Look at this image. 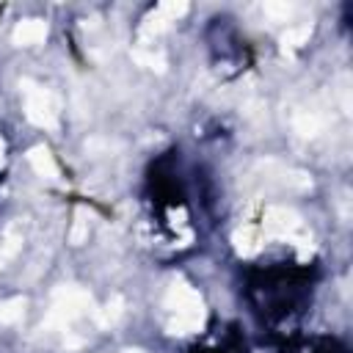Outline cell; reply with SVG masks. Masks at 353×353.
I'll list each match as a JSON object with an SVG mask.
<instances>
[{
  "instance_id": "6da1fadb",
  "label": "cell",
  "mask_w": 353,
  "mask_h": 353,
  "mask_svg": "<svg viewBox=\"0 0 353 353\" xmlns=\"http://www.w3.org/2000/svg\"><path fill=\"white\" fill-rule=\"evenodd\" d=\"M165 309L171 312V320H168V334H193L204 325V303H201V295L185 284V281H174L165 292Z\"/></svg>"
},
{
  "instance_id": "7a4b0ae2",
  "label": "cell",
  "mask_w": 353,
  "mask_h": 353,
  "mask_svg": "<svg viewBox=\"0 0 353 353\" xmlns=\"http://www.w3.org/2000/svg\"><path fill=\"white\" fill-rule=\"evenodd\" d=\"M85 312H91V314L97 312L91 295L77 284H61L52 292V306H50V314H47L44 325L47 328H66L69 323H74Z\"/></svg>"
},
{
  "instance_id": "3957f363",
  "label": "cell",
  "mask_w": 353,
  "mask_h": 353,
  "mask_svg": "<svg viewBox=\"0 0 353 353\" xmlns=\"http://www.w3.org/2000/svg\"><path fill=\"white\" fill-rule=\"evenodd\" d=\"M19 88L25 94V116H28V121L41 127V130H58V99L47 88H41V85H36L30 80H22Z\"/></svg>"
},
{
  "instance_id": "277c9868",
  "label": "cell",
  "mask_w": 353,
  "mask_h": 353,
  "mask_svg": "<svg viewBox=\"0 0 353 353\" xmlns=\"http://www.w3.org/2000/svg\"><path fill=\"white\" fill-rule=\"evenodd\" d=\"M185 14H188V3H185V0H165V3H160V6L143 19L141 36H143V39L160 36V33H165L179 17H185Z\"/></svg>"
},
{
  "instance_id": "5b68a950",
  "label": "cell",
  "mask_w": 353,
  "mask_h": 353,
  "mask_svg": "<svg viewBox=\"0 0 353 353\" xmlns=\"http://www.w3.org/2000/svg\"><path fill=\"white\" fill-rule=\"evenodd\" d=\"M265 237H279V240H295L301 232V215L290 207H268L265 221H262Z\"/></svg>"
},
{
  "instance_id": "8992f818",
  "label": "cell",
  "mask_w": 353,
  "mask_h": 353,
  "mask_svg": "<svg viewBox=\"0 0 353 353\" xmlns=\"http://www.w3.org/2000/svg\"><path fill=\"white\" fill-rule=\"evenodd\" d=\"M44 39H47V22L44 19H22L11 33V41L17 47H33V44H41Z\"/></svg>"
},
{
  "instance_id": "52a82bcc",
  "label": "cell",
  "mask_w": 353,
  "mask_h": 353,
  "mask_svg": "<svg viewBox=\"0 0 353 353\" xmlns=\"http://www.w3.org/2000/svg\"><path fill=\"white\" fill-rule=\"evenodd\" d=\"M28 163L33 165V171H36L39 176H47V179H58V176H61L58 163H55V157L50 154L47 146H33V149L28 152Z\"/></svg>"
},
{
  "instance_id": "ba28073f",
  "label": "cell",
  "mask_w": 353,
  "mask_h": 353,
  "mask_svg": "<svg viewBox=\"0 0 353 353\" xmlns=\"http://www.w3.org/2000/svg\"><path fill=\"white\" fill-rule=\"evenodd\" d=\"M25 306H28V298H25V295H14V298L0 301V323H3V325L19 323V320L25 317Z\"/></svg>"
},
{
  "instance_id": "9c48e42d",
  "label": "cell",
  "mask_w": 353,
  "mask_h": 353,
  "mask_svg": "<svg viewBox=\"0 0 353 353\" xmlns=\"http://www.w3.org/2000/svg\"><path fill=\"white\" fill-rule=\"evenodd\" d=\"M232 240H234V248H237L240 256H254V254L259 251V234H256L251 226L237 229V232L232 234Z\"/></svg>"
},
{
  "instance_id": "30bf717a",
  "label": "cell",
  "mask_w": 353,
  "mask_h": 353,
  "mask_svg": "<svg viewBox=\"0 0 353 353\" xmlns=\"http://www.w3.org/2000/svg\"><path fill=\"white\" fill-rule=\"evenodd\" d=\"M309 36H312V22L292 25V28H287V30L281 33V44H284V47H301V44L309 41Z\"/></svg>"
},
{
  "instance_id": "8fae6325",
  "label": "cell",
  "mask_w": 353,
  "mask_h": 353,
  "mask_svg": "<svg viewBox=\"0 0 353 353\" xmlns=\"http://www.w3.org/2000/svg\"><path fill=\"white\" fill-rule=\"evenodd\" d=\"M132 61H138V63H141V66H146V69L165 72V58H163L160 52H149V50L138 47V50H132Z\"/></svg>"
},
{
  "instance_id": "7c38bea8",
  "label": "cell",
  "mask_w": 353,
  "mask_h": 353,
  "mask_svg": "<svg viewBox=\"0 0 353 353\" xmlns=\"http://www.w3.org/2000/svg\"><path fill=\"white\" fill-rule=\"evenodd\" d=\"M320 127H323V121H320L314 113H301V116L295 119V130H298V135H303V138H314V135L320 132Z\"/></svg>"
},
{
  "instance_id": "4fadbf2b",
  "label": "cell",
  "mask_w": 353,
  "mask_h": 353,
  "mask_svg": "<svg viewBox=\"0 0 353 353\" xmlns=\"http://www.w3.org/2000/svg\"><path fill=\"white\" fill-rule=\"evenodd\" d=\"M88 237V221H85V210L80 207L74 212V223H72V232H69V243L72 245H83V240Z\"/></svg>"
},
{
  "instance_id": "5bb4252c",
  "label": "cell",
  "mask_w": 353,
  "mask_h": 353,
  "mask_svg": "<svg viewBox=\"0 0 353 353\" xmlns=\"http://www.w3.org/2000/svg\"><path fill=\"white\" fill-rule=\"evenodd\" d=\"M295 11L292 3H265V14H270L273 19H290Z\"/></svg>"
},
{
  "instance_id": "9a60e30c",
  "label": "cell",
  "mask_w": 353,
  "mask_h": 353,
  "mask_svg": "<svg viewBox=\"0 0 353 353\" xmlns=\"http://www.w3.org/2000/svg\"><path fill=\"white\" fill-rule=\"evenodd\" d=\"M19 251V240L17 237H11V240H6V245L0 248V268H6V262L14 256Z\"/></svg>"
},
{
  "instance_id": "2e32d148",
  "label": "cell",
  "mask_w": 353,
  "mask_h": 353,
  "mask_svg": "<svg viewBox=\"0 0 353 353\" xmlns=\"http://www.w3.org/2000/svg\"><path fill=\"white\" fill-rule=\"evenodd\" d=\"M350 91H347V74L342 77V88H339V99H342V110L345 113H350V97H347Z\"/></svg>"
}]
</instances>
